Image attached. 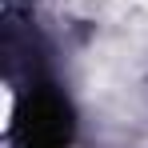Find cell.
I'll list each match as a JSON object with an SVG mask.
<instances>
[{
	"label": "cell",
	"instance_id": "obj_1",
	"mask_svg": "<svg viewBox=\"0 0 148 148\" xmlns=\"http://www.w3.org/2000/svg\"><path fill=\"white\" fill-rule=\"evenodd\" d=\"M72 128V104L60 96V88L36 84L16 116V148H68Z\"/></svg>",
	"mask_w": 148,
	"mask_h": 148
}]
</instances>
